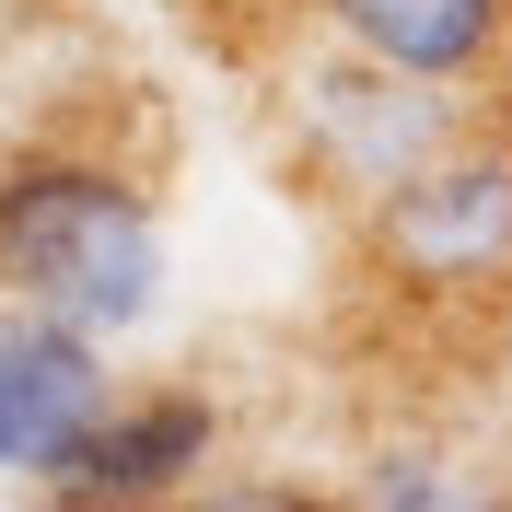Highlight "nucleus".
Returning <instances> with one entry per match:
<instances>
[{
    "instance_id": "f257e3e1",
    "label": "nucleus",
    "mask_w": 512,
    "mask_h": 512,
    "mask_svg": "<svg viewBox=\"0 0 512 512\" xmlns=\"http://www.w3.org/2000/svg\"><path fill=\"white\" fill-rule=\"evenodd\" d=\"M0 291L24 315H59L82 338L140 326L163 303V222L117 163L24 152L0 163Z\"/></svg>"
},
{
    "instance_id": "39448f33",
    "label": "nucleus",
    "mask_w": 512,
    "mask_h": 512,
    "mask_svg": "<svg viewBox=\"0 0 512 512\" xmlns=\"http://www.w3.org/2000/svg\"><path fill=\"white\" fill-rule=\"evenodd\" d=\"M384 233H396L419 268H443V280L489 268V256L512 245V163H443V175H396V210H384Z\"/></svg>"
},
{
    "instance_id": "f03ea898",
    "label": "nucleus",
    "mask_w": 512,
    "mask_h": 512,
    "mask_svg": "<svg viewBox=\"0 0 512 512\" xmlns=\"http://www.w3.org/2000/svg\"><path fill=\"white\" fill-rule=\"evenodd\" d=\"M105 396H117V373H105L94 338L12 303L0 315V478H47Z\"/></svg>"
},
{
    "instance_id": "20e7f679",
    "label": "nucleus",
    "mask_w": 512,
    "mask_h": 512,
    "mask_svg": "<svg viewBox=\"0 0 512 512\" xmlns=\"http://www.w3.org/2000/svg\"><path fill=\"white\" fill-rule=\"evenodd\" d=\"M384 82H466L512 35V0H315Z\"/></svg>"
},
{
    "instance_id": "7ed1b4c3",
    "label": "nucleus",
    "mask_w": 512,
    "mask_h": 512,
    "mask_svg": "<svg viewBox=\"0 0 512 512\" xmlns=\"http://www.w3.org/2000/svg\"><path fill=\"white\" fill-rule=\"evenodd\" d=\"M210 396H105L82 431H70V454L47 466V489L59 501H163V489H187L198 466H210Z\"/></svg>"
}]
</instances>
